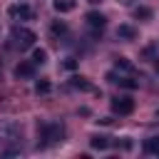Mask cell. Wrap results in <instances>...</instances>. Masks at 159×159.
<instances>
[{
	"instance_id": "2",
	"label": "cell",
	"mask_w": 159,
	"mask_h": 159,
	"mask_svg": "<svg viewBox=\"0 0 159 159\" xmlns=\"http://www.w3.org/2000/svg\"><path fill=\"white\" fill-rule=\"evenodd\" d=\"M22 137V127L12 119H0V147L5 144H17Z\"/></svg>"
},
{
	"instance_id": "8",
	"label": "cell",
	"mask_w": 159,
	"mask_h": 159,
	"mask_svg": "<svg viewBox=\"0 0 159 159\" xmlns=\"http://www.w3.org/2000/svg\"><path fill=\"white\" fill-rule=\"evenodd\" d=\"M52 7H55L57 12H70V10L75 7V2H72V0H52Z\"/></svg>"
},
{
	"instance_id": "10",
	"label": "cell",
	"mask_w": 159,
	"mask_h": 159,
	"mask_svg": "<svg viewBox=\"0 0 159 159\" xmlns=\"http://www.w3.org/2000/svg\"><path fill=\"white\" fill-rule=\"evenodd\" d=\"M89 144H92L94 149H107V147H109V142H107V137H97V134H94V137L89 139Z\"/></svg>"
},
{
	"instance_id": "11",
	"label": "cell",
	"mask_w": 159,
	"mask_h": 159,
	"mask_svg": "<svg viewBox=\"0 0 159 159\" xmlns=\"http://www.w3.org/2000/svg\"><path fill=\"white\" fill-rule=\"evenodd\" d=\"M32 62H35V65H45V62H47V52H45V50H35V52H32Z\"/></svg>"
},
{
	"instance_id": "7",
	"label": "cell",
	"mask_w": 159,
	"mask_h": 159,
	"mask_svg": "<svg viewBox=\"0 0 159 159\" xmlns=\"http://www.w3.org/2000/svg\"><path fill=\"white\" fill-rule=\"evenodd\" d=\"M35 75V62H20L15 67V77H32Z\"/></svg>"
},
{
	"instance_id": "6",
	"label": "cell",
	"mask_w": 159,
	"mask_h": 159,
	"mask_svg": "<svg viewBox=\"0 0 159 159\" xmlns=\"http://www.w3.org/2000/svg\"><path fill=\"white\" fill-rule=\"evenodd\" d=\"M104 22H107V20H104V15H102V12H94V10H92V12H87V25H89L92 30H102V27H104Z\"/></svg>"
},
{
	"instance_id": "19",
	"label": "cell",
	"mask_w": 159,
	"mask_h": 159,
	"mask_svg": "<svg viewBox=\"0 0 159 159\" xmlns=\"http://www.w3.org/2000/svg\"><path fill=\"white\" fill-rule=\"evenodd\" d=\"M122 2H137V0H122Z\"/></svg>"
},
{
	"instance_id": "17",
	"label": "cell",
	"mask_w": 159,
	"mask_h": 159,
	"mask_svg": "<svg viewBox=\"0 0 159 159\" xmlns=\"http://www.w3.org/2000/svg\"><path fill=\"white\" fill-rule=\"evenodd\" d=\"M65 30H67V25H65V22H55V25H52V32H55V35H62Z\"/></svg>"
},
{
	"instance_id": "18",
	"label": "cell",
	"mask_w": 159,
	"mask_h": 159,
	"mask_svg": "<svg viewBox=\"0 0 159 159\" xmlns=\"http://www.w3.org/2000/svg\"><path fill=\"white\" fill-rule=\"evenodd\" d=\"M149 15H152V12H149L147 7H139V10H137V17H149Z\"/></svg>"
},
{
	"instance_id": "3",
	"label": "cell",
	"mask_w": 159,
	"mask_h": 159,
	"mask_svg": "<svg viewBox=\"0 0 159 159\" xmlns=\"http://www.w3.org/2000/svg\"><path fill=\"white\" fill-rule=\"evenodd\" d=\"M10 45L15 47V50H27V47H32L35 45V32L32 30H27V27H12V32H10Z\"/></svg>"
},
{
	"instance_id": "20",
	"label": "cell",
	"mask_w": 159,
	"mask_h": 159,
	"mask_svg": "<svg viewBox=\"0 0 159 159\" xmlns=\"http://www.w3.org/2000/svg\"><path fill=\"white\" fill-rule=\"evenodd\" d=\"M157 72H159V62H157Z\"/></svg>"
},
{
	"instance_id": "12",
	"label": "cell",
	"mask_w": 159,
	"mask_h": 159,
	"mask_svg": "<svg viewBox=\"0 0 159 159\" xmlns=\"http://www.w3.org/2000/svg\"><path fill=\"white\" fill-rule=\"evenodd\" d=\"M117 35H119V37H127V40H132V37H134V30H132L129 25H119Z\"/></svg>"
},
{
	"instance_id": "4",
	"label": "cell",
	"mask_w": 159,
	"mask_h": 159,
	"mask_svg": "<svg viewBox=\"0 0 159 159\" xmlns=\"http://www.w3.org/2000/svg\"><path fill=\"white\" fill-rule=\"evenodd\" d=\"M112 109H114L117 114H132L134 102H132L129 97H117V99H112Z\"/></svg>"
},
{
	"instance_id": "15",
	"label": "cell",
	"mask_w": 159,
	"mask_h": 159,
	"mask_svg": "<svg viewBox=\"0 0 159 159\" xmlns=\"http://www.w3.org/2000/svg\"><path fill=\"white\" fill-rule=\"evenodd\" d=\"M35 92H37V94H47V92H50V82H37V84H35Z\"/></svg>"
},
{
	"instance_id": "1",
	"label": "cell",
	"mask_w": 159,
	"mask_h": 159,
	"mask_svg": "<svg viewBox=\"0 0 159 159\" xmlns=\"http://www.w3.org/2000/svg\"><path fill=\"white\" fill-rule=\"evenodd\" d=\"M37 147H50V144H57L62 137H65V127L62 124H42L40 129H37Z\"/></svg>"
},
{
	"instance_id": "9",
	"label": "cell",
	"mask_w": 159,
	"mask_h": 159,
	"mask_svg": "<svg viewBox=\"0 0 159 159\" xmlns=\"http://www.w3.org/2000/svg\"><path fill=\"white\" fill-rule=\"evenodd\" d=\"M144 152L159 157V139H147V142H144Z\"/></svg>"
},
{
	"instance_id": "13",
	"label": "cell",
	"mask_w": 159,
	"mask_h": 159,
	"mask_svg": "<svg viewBox=\"0 0 159 159\" xmlns=\"http://www.w3.org/2000/svg\"><path fill=\"white\" fill-rule=\"evenodd\" d=\"M15 154H20V147H5V149H0V157H15Z\"/></svg>"
},
{
	"instance_id": "16",
	"label": "cell",
	"mask_w": 159,
	"mask_h": 159,
	"mask_svg": "<svg viewBox=\"0 0 159 159\" xmlns=\"http://www.w3.org/2000/svg\"><path fill=\"white\" fill-rule=\"evenodd\" d=\"M72 84H75V87H80V89H92V87H89L82 77H75V80H72Z\"/></svg>"
},
{
	"instance_id": "5",
	"label": "cell",
	"mask_w": 159,
	"mask_h": 159,
	"mask_svg": "<svg viewBox=\"0 0 159 159\" xmlns=\"http://www.w3.org/2000/svg\"><path fill=\"white\" fill-rule=\"evenodd\" d=\"M7 15L15 17V20H30V17H32V10H30L27 5H12V7L7 10Z\"/></svg>"
},
{
	"instance_id": "14",
	"label": "cell",
	"mask_w": 159,
	"mask_h": 159,
	"mask_svg": "<svg viewBox=\"0 0 159 159\" xmlns=\"http://www.w3.org/2000/svg\"><path fill=\"white\" fill-rule=\"evenodd\" d=\"M117 82H119L122 87H127V89H134V87H137V82H134V80H129V77H119Z\"/></svg>"
}]
</instances>
